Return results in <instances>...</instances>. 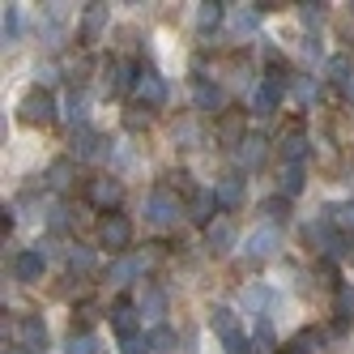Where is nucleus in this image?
Returning a JSON list of instances; mask_svg holds the SVG:
<instances>
[{
	"label": "nucleus",
	"mask_w": 354,
	"mask_h": 354,
	"mask_svg": "<svg viewBox=\"0 0 354 354\" xmlns=\"http://www.w3.org/2000/svg\"><path fill=\"white\" fill-rule=\"evenodd\" d=\"M17 115H21V124H52L56 120V98L47 94L43 86H35V90H26L21 94V103H17Z\"/></svg>",
	"instance_id": "obj_1"
},
{
	"label": "nucleus",
	"mask_w": 354,
	"mask_h": 354,
	"mask_svg": "<svg viewBox=\"0 0 354 354\" xmlns=\"http://www.w3.org/2000/svg\"><path fill=\"white\" fill-rule=\"evenodd\" d=\"M13 342H17L21 350H30V354H39V350L47 346V324H43L39 316H21V320L13 324Z\"/></svg>",
	"instance_id": "obj_2"
},
{
	"label": "nucleus",
	"mask_w": 354,
	"mask_h": 354,
	"mask_svg": "<svg viewBox=\"0 0 354 354\" xmlns=\"http://www.w3.org/2000/svg\"><path fill=\"white\" fill-rule=\"evenodd\" d=\"M145 218L154 222V226H171L175 218H180V201H175L167 188H158V192H149V201H145Z\"/></svg>",
	"instance_id": "obj_3"
},
{
	"label": "nucleus",
	"mask_w": 354,
	"mask_h": 354,
	"mask_svg": "<svg viewBox=\"0 0 354 354\" xmlns=\"http://www.w3.org/2000/svg\"><path fill=\"white\" fill-rule=\"evenodd\" d=\"M43 269H47V257L39 248H21L13 257V277H17V282H39Z\"/></svg>",
	"instance_id": "obj_4"
},
{
	"label": "nucleus",
	"mask_w": 354,
	"mask_h": 354,
	"mask_svg": "<svg viewBox=\"0 0 354 354\" xmlns=\"http://www.w3.org/2000/svg\"><path fill=\"white\" fill-rule=\"evenodd\" d=\"M277 248H282V235H277L273 226H261V231H252V235H248V243H243L248 261H269Z\"/></svg>",
	"instance_id": "obj_5"
},
{
	"label": "nucleus",
	"mask_w": 354,
	"mask_h": 354,
	"mask_svg": "<svg viewBox=\"0 0 354 354\" xmlns=\"http://www.w3.org/2000/svg\"><path fill=\"white\" fill-rule=\"evenodd\" d=\"M137 98H141L145 107H162L167 103V82L158 77L154 68H141L137 73Z\"/></svg>",
	"instance_id": "obj_6"
},
{
	"label": "nucleus",
	"mask_w": 354,
	"mask_h": 354,
	"mask_svg": "<svg viewBox=\"0 0 354 354\" xmlns=\"http://www.w3.org/2000/svg\"><path fill=\"white\" fill-rule=\"evenodd\" d=\"M86 196H90V205H94V209L111 214V209L120 205V196H124V192H120L115 180H107V175H103V180H90V192H86Z\"/></svg>",
	"instance_id": "obj_7"
},
{
	"label": "nucleus",
	"mask_w": 354,
	"mask_h": 354,
	"mask_svg": "<svg viewBox=\"0 0 354 354\" xmlns=\"http://www.w3.org/2000/svg\"><path fill=\"white\" fill-rule=\"evenodd\" d=\"M137 312L145 316V320H162L167 316V295H162V286H141V295H137Z\"/></svg>",
	"instance_id": "obj_8"
},
{
	"label": "nucleus",
	"mask_w": 354,
	"mask_h": 354,
	"mask_svg": "<svg viewBox=\"0 0 354 354\" xmlns=\"http://www.w3.org/2000/svg\"><path fill=\"white\" fill-rule=\"evenodd\" d=\"M205 239H209V252H214V257L231 252V248H235V222H231V218H218L214 226H205Z\"/></svg>",
	"instance_id": "obj_9"
},
{
	"label": "nucleus",
	"mask_w": 354,
	"mask_h": 354,
	"mask_svg": "<svg viewBox=\"0 0 354 354\" xmlns=\"http://www.w3.org/2000/svg\"><path fill=\"white\" fill-rule=\"evenodd\" d=\"M98 239H103V248H129V239H133V226H129V218L111 214V218L103 222V231H98Z\"/></svg>",
	"instance_id": "obj_10"
},
{
	"label": "nucleus",
	"mask_w": 354,
	"mask_h": 354,
	"mask_svg": "<svg viewBox=\"0 0 354 354\" xmlns=\"http://www.w3.org/2000/svg\"><path fill=\"white\" fill-rule=\"evenodd\" d=\"M129 90H137L133 64L129 60H111L107 64V94H129Z\"/></svg>",
	"instance_id": "obj_11"
},
{
	"label": "nucleus",
	"mask_w": 354,
	"mask_h": 354,
	"mask_svg": "<svg viewBox=\"0 0 354 354\" xmlns=\"http://www.w3.org/2000/svg\"><path fill=\"white\" fill-rule=\"evenodd\" d=\"M239 167H248V171H257L261 162H265V137L261 133H243V141H239Z\"/></svg>",
	"instance_id": "obj_12"
},
{
	"label": "nucleus",
	"mask_w": 354,
	"mask_h": 354,
	"mask_svg": "<svg viewBox=\"0 0 354 354\" xmlns=\"http://www.w3.org/2000/svg\"><path fill=\"white\" fill-rule=\"evenodd\" d=\"M214 209H218V196H214V192H192V201H188V218H192V222L214 226V222H218Z\"/></svg>",
	"instance_id": "obj_13"
},
{
	"label": "nucleus",
	"mask_w": 354,
	"mask_h": 354,
	"mask_svg": "<svg viewBox=\"0 0 354 354\" xmlns=\"http://www.w3.org/2000/svg\"><path fill=\"white\" fill-rule=\"evenodd\" d=\"M137 316H141V312L133 308V303H115V308H111V328L120 333V342L137 333Z\"/></svg>",
	"instance_id": "obj_14"
},
{
	"label": "nucleus",
	"mask_w": 354,
	"mask_h": 354,
	"mask_svg": "<svg viewBox=\"0 0 354 354\" xmlns=\"http://www.w3.org/2000/svg\"><path fill=\"white\" fill-rule=\"evenodd\" d=\"M328 77L337 82V90L346 98H354V64H350V56H333V60H328Z\"/></svg>",
	"instance_id": "obj_15"
},
{
	"label": "nucleus",
	"mask_w": 354,
	"mask_h": 354,
	"mask_svg": "<svg viewBox=\"0 0 354 354\" xmlns=\"http://www.w3.org/2000/svg\"><path fill=\"white\" fill-rule=\"evenodd\" d=\"M303 154H308V133H303V129L286 133V137H282V162H286V167H299Z\"/></svg>",
	"instance_id": "obj_16"
},
{
	"label": "nucleus",
	"mask_w": 354,
	"mask_h": 354,
	"mask_svg": "<svg viewBox=\"0 0 354 354\" xmlns=\"http://www.w3.org/2000/svg\"><path fill=\"white\" fill-rule=\"evenodd\" d=\"M192 98H196V107H201V111H222V103H226L222 86H214V82H196Z\"/></svg>",
	"instance_id": "obj_17"
},
{
	"label": "nucleus",
	"mask_w": 354,
	"mask_h": 354,
	"mask_svg": "<svg viewBox=\"0 0 354 354\" xmlns=\"http://www.w3.org/2000/svg\"><path fill=\"white\" fill-rule=\"evenodd\" d=\"M214 196H218V205H239V201H243V180H239V175H222V180H218V188H214Z\"/></svg>",
	"instance_id": "obj_18"
},
{
	"label": "nucleus",
	"mask_w": 354,
	"mask_h": 354,
	"mask_svg": "<svg viewBox=\"0 0 354 354\" xmlns=\"http://www.w3.org/2000/svg\"><path fill=\"white\" fill-rule=\"evenodd\" d=\"M103 141H98V133H90V129H73V154L77 158H98L103 149H98Z\"/></svg>",
	"instance_id": "obj_19"
},
{
	"label": "nucleus",
	"mask_w": 354,
	"mask_h": 354,
	"mask_svg": "<svg viewBox=\"0 0 354 354\" xmlns=\"http://www.w3.org/2000/svg\"><path fill=\"white\" fill-rule=\"evenodd\" d=\"M141 269H145V261H141V257H124V261H115V265L107 269V277H111L115 286H124V282H133Z\"/></svg>",
	"instance_id": "obj_20"
},
{
	"label": "nucleus",
	"mask_w": 354,
	"mask_h": 354,
	"mask_svg": "<svg viewBox=\"0 0 354 354\" xmlns=\"http://www.w3.org/2000/svg\"><path fill=\"white\" fill-rule=\"evenodd\" d=\"M277 103H282V98H277L265 82L252 90V115H261V120H265V115H273V111H277Z\"/></svg>",
	"instance_id": "obj_21"
},
{
	"label": "nucleus",
	"mask_w": 354,
	"mask_h": 354,
	"mask_svg": "<svg viewBox=\"0 0 354 354\" xmlns=\"http://www.w3.org/2000/svg\"><path fill=\"white\" fill-rule=\"evenodd\" d=\"M222 9H226V5H218V0H205V5H196V30H201V35H209L218 21H222Z\"/></svg>",
	"instance_id": "obj_22"
},
{
	"label": "nucleus",
	"mask_w": 354,
	"mask_h": 354,
	"mask_svg": "<svg viewBox=\"0 0 354 354\" xmlns=\"http://www.w3.org/2000/svg\"><path fill=\"white\" fill-rule=\"evenodd\" d=\"M243 312L248 316H261L265 308H269V303H273V290H265V286H252V290H243Z\"/></svg>",
	"instance_id": "obj_23"
},
{
	"label": "nucleus",
	"mask_w": 354,
	"mask_h": 354,
	"mask_svg": "<svg viewBox=\"0 0 354 354\" xmlns=\"http://www.w3.org/2000/svg\"><path fill=\"white\" fill-rule=\"evenodd\" d=\"M103 21H107V9H103V5H90V9H86V21H82V39L94 43L98 30H103Z\"/></svg>",
	"instance_id": "obj_24"
},
{
	"label": "nucleus",
	"mask_w": 354,
	"mask_h": 354,
	"mask_svg": "<svg viewBox=\"0 0 354 354\" xmlns=\"http://www.w3.org/2000/svg\"><path fill=\"white\" fill-rule=\"evenodd\" d=\"M286 350H290V354H316V350H320V333H316V328H303V333L290 337Z\"/></svg>",
	"instance_id": "obj_25"
},
{
	"label": "nucleus",
	"mask_w": 354,
	"mask_h": 354,
	"mask_svg": "<svg viewBox=\"0 0 354 354\" xmlns=\"http://www.w3.org/2000/svg\"><path fill=\"white\" fill-rule=\"evenodd\" d=\"M21 30V9L17 5H5V13H0V35H5V43H13Z\"/></svg>",
	"instance_id": "obj_26"
},
{
	"label": "nucleus",
	"mask_w": 354,
	"mask_h": 354,
	"mask_svg": "<svg viewBox=\"0 0 354 354\" xmlns=\"http://www.w3.org/2000/svg\"><path fill=\"white\" fill-rule=\"evenodd\" d=\"M252 354H273V324L261 320L257 333H252Z\"/></svg>",
	"instance_id": "obj_27"
},
{
	"label": "nucleus",
	"mask_w": 354,
	"mask_h": 354,
	"mask_svg": "<svg viewBox=\"0 0 354 354\" xmlns=\"http://www.w3.org/2000/svg\"><path fill=\"white\" fill-rule=\"evenodd\" d=\"M94 265H98V261H94L90 248H73V252H68V269H73V273H94Z\"/></svg>",
	"instance_id": "obj_28"
},
{
	"label": "nucleus",
	"mask_w": 354,
	"mask_h": 354,
	"mask_svg": "<svg viewBox=\"0 0 354 354\" xmlns=\"http://www.w3.org/2000/svg\"><path fill=\"white\" fill-rule=\"evenodd\" d=\"M235 328H239V320H235L231 308H214V333H218V337H231Z\"/></svg>",
	"instance_id": "obj_29"
},
{
	"label": "nucleus",
	"mask_w": 354,
	"mask_h": 354,
	"mask_svg": "<svg viewBox=\"0 0 354 354\" xmlns=\"http://www.w3.org/2000/svg\"><path fill=\"white\" fill-rule=\"evenodd\" d=\"M303 184H308L303 167H286V171H282V192H286V196H299V192H303Z\"/></svg>",
	"instance_id": "obj_30"
},
{
	"label": "nucleus",
	"mask_w": 354,
	"mask_h": 354,
	"mask_svg": "<svg viewBox=\"0 0 354 354\" xmlns=\"http://www.w3.org/2000/svg\"><path fill=\"white\" fill-rule=\"evenodd\" d=\"M120 354H154V342L141 337V333H133V337L120 342Z\"/></svg>",
	"instance_id": "obj_31"
},
{
	"label": "nucleus",
	"mask_w": 354,
	"mask_h": 354,
	"mask_svg": "<svg viewBox=\"0 0 354 354\" xmlns=\"http://www.w3.org/2000/svg\"><path fill=\"white\" fill-rule=\"evenodd\" d=\"M265 214H269L273 222H277V218L286 222V218H290V196H269V201H265Z\"/></svg>",
	"instance_id": "obj_32"
},
{
	"label": "nucleus",
	"mask_w": 354,
	"mask_h": 354,
	"mask_svg": "<svg viewBox=\"0 0 354 354\" xmlns=\"http://www.w3.org/2000/svg\"><path fill=\"white\" fill-rule=\"evenodd\" d=\"M68 354H98V337H94V333L68 337Z\"/></svg>",
	"instance_id": "obj_33"
},
{
	"label": "nucleus",
	"mask_w": 354,
	"mask_h": 354,
	"mask_svg": "<svg viewBox=\"0 0 354 354\" xmlns=\"http://www.w3.org/2000/svg\"><path fill=\"white\" fill-rule=\"evenodd\" d=\"M299 17H303V26H320L324 5H299Z\"/></svg>",
	"instance_id": "obj_34"
},
{
	"label": "nucleus",
	"mask_w": 354,
	"mask_h": 354,
	"mask_svg": "<svg viewBox=\"0 0 354 354\" xmlns=\"http://www.w3.org/2000/svg\"><path fill=\"white\" fill-rule=\"evenodd\" d=\"M68 175H73V162H56V167H52V188H64Z\"/></svg>",
	"instance_id": "obj_35"
},
{
	"label": "nucleus",
	"mask_w": 354,
	"mask_h": 354,
	"mask_svg": "<svg viewBox=\"0 0 354 354\" xmlns=\"http://www.w3.org/2000/svg\"><path fill=\"white\" fill-rule=\"evenodd\" d=\"M149 342H154V350H167L175 342V333H171V328H154V337H149Z\"/></svg>",
	"instance_id": "obj_36"
},
{
	"label": "nucleus",
	"mask_w": 354,
	"mask_h": 354,
	"mask_svg": "<svg viewBox=\"0 0 354 354\" xmlns=\"http://www.w3.org/2000/svg\"><path fill=\"white\" fill-rule=\"evenodd\" d=\"M222 137L239 145V141H243V137H239V120H226V124H222Z\"/></svg>",
	"instance_id": "obj_37"
},
{
	"label": "nucleus",
	"mask_w": 354,
	"mask_h": 354,
	"mask_svg": "<svg viewBox=\"0 0 354 354\" xmlns=\"http://www.w3.org/2000/svg\"><path fill=\"white\" fill-rule=\"evenodd\" d=\"M337 308H342V316L354 312V290H342V295H337Z\"/></svg>",
	"instance_id": "obj_38"
},
{
	"label": "nucleus",
	"mask_w": 354,
	"mask_h": 354,
	"mask_svg": "<svg viewBox=\"0 0 354 354\" xmlns=\"http://www.w3.org/2000/svg\"><path fill=\"white\" fill-rule=\"evenodd\" d=\"M235 26H239V30H252V26H257V13H248V9H243V13L235 17Z\"/></svg>",
	"instance_id": "obj_39"
}]
</instances>
